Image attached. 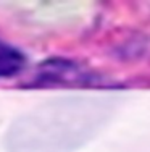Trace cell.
Wrapping results in <instances>:
<instances>
[{"instance_id": "cell-1", "label": "cell", "mask_w": 150, "mask_h": 152, "mask_svg": "<svg viewBox=\"0 0 150 152\" xmlns=\"http://www.w3.org/2000/svg\"><path fill=\"white\" fill-rule=\"evenodd\" d=\"M26 58L16 47L0 41V79L18 75L24 68Z\"/></svg>"}]
</instances>
